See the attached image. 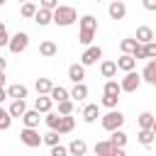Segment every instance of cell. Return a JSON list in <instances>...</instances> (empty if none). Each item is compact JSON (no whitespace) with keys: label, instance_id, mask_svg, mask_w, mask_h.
Instances as JSON below:
<instances>
[{"label":"cell","instance_id":"1","mask_svg":"<svg viewBox=\"0 0 156 156\" xmlns=\"http://www.w3.org/2000/svg\"><path fill=\"white\" fill-rule=\"evenodd\" d=\"M78 24H80V34H78V41L88 49V46H93V39H95V32H98V20L93 17V15H83L80 20H78Z\"/></svg>","mask_w":156,"mask_h":156},{"label":"cell","instance_id":"2","mask_svg":"<svg viewBox=\"0 0 156 156\" xmlns=\"http://www.w3.org/2000/svg\"><path fill=\"white\" fill-rule=\"evenodd\" d=\"M76 20H78V12H76V7H71V5H58V7L51 12V22L58 24V27H71Z\"/></svg>","mask_w":156,"mask_h":156},{"label":"cell","instance_id":"3","mask_svg":"<svg viewBox=\"0 0 156 156\" xmlns=\"http://www.w3.org/2000/svg\"><path fill=\"white\" fill-rule=\"evenodd\" d=\"M100 124H102V129H107V132L112 134V132L122 129V124H124V115H122L119 110H110L107 115L100 117Z\"/></svg>","mask_w":156,"mask_h":156},{"label":"cell","instance_id":"4","mask_svg":"<svg viewBox=\"0 0 156 156\" xmlns=\"http://www.w3.org/2000/svg\"><path fill=\"white\" fill-rule=\"evenodd\" d=\"M27 46H29V34H27V32H17V34H12L10 41H7V49H10L12 54H22Z\"/></svg>","mask_w":156,"mask_h":156},{"label":"cell","instance_id":"5","mask_svg":"<svg viewBox=\"0 0 156 156\" xmlns=\"http://www.w3.org/2000/svg\"><path fill=\"white\" fill-rule=\"evenodd\" d=\"M141 85V78H139V73L136 71H132V73H124V78L119 80V90L122 93H136V88Z\"/></svg>","mask_w":156,"mask_h":156},{"label":"cell","instance_id":"6","mask_svg":"<svg viewBox=\"0 0 156 156\" xmlns=\"http://www.w3.org/2000/svg\"><path fill=\"white\" fill-rule=\"evenodd\" d=\"M102 58V49L98 46V44H93V46H88L85 51H83V56H80V66L85 68V66H93V63H98Z\"/></svg>","mask_w":156,"mask_h":156},{"label":"cell","instance_id":"7","mask_svg":"<svg viewBox=\"0 0 156 156\" xmlns=\"http://www.w3.org/2000/svg\"><path fill=\"white\" fill-rule=\"evenodd\" d=\"M20 141H22L24 146H29V149H37V146L41 144V136H39L37 129H22V132H20Z\"/></svg>","mask_w":156,"mask_h":156},{"label":"cell","instance_id":"8","mask_svg":"<svg viewBox=\"0 0 156 156\" xmlns=\"http://www.w3.org/2000/svg\"><path fill=\"white\" fill-rule=\"evenodd\" d=\"M27 85H22V83H15V85H7L5 88V95L10 98V100H24L27 98Z\"/></svg>","mask_w":156,"mask_h":156},{"label":"cell","instance_id":"9","mask_svg":"<svg viewBox=\"0 0 156 156\" xmlns=\"http://www.w3.org/2000/svg\"><path fill=\"white\" fill-rule=\"evenodd\" d=\"M141 80H146L149 85H156V58H149V63H146V68L141 71V76H139Z\"/></svg>","mask_w":156,"mask_h":156},{"label":"cell","instance_id":"10","mask_svg":"<svg viewBox=\"0 0 156 156\" xmlns=\"http://www.w3.org/2000/svg\"><path fill=\"white\" fill-rule=\"evenodd\" d=\"M66 149H68V156H85V154H88V144H85V139H73Z\"/></svg>","mask_w":156,"mask_h":156},{"label":"cell","instance_id":"11","mask_svg":"<svg viewBox=\"0 0 156 156\" xmlns=\"http://www.w3.org/2000/svg\"><path fill=\"white\" fill-rule=\"evenodd\" d=\"M115 66H117V71H124V73H132L134 68H136V61L132 58V56H127V54H122L117 61H115Z\"/></svg>","mask_w":156,"mask_h":156},{"label":"cell","instance_id":"12","mask_svg":"<svg viewBox=\"0 0 156 156\" xmlns=\"http://www.w3.org/2000/svg\"><path fill=\"white\" fill-rule=\"evenodd\" d=\"M134 41H136V44H141V46H144V44H149V41H154V29H151V27H146V24H144V27H139V29H136Z\"/></svg>","mask_w":156,"mask_h":156},{"label":"cell","instance_id":"13","mask_svg":"<svg viewBox=\"0 0 156 156\" xmlns=\"http://www.w3.org/2000/svg\"><path fill=\"white\" fill-rule=\"evenodd\" d=\"M107 12H110V17H112V20H122V17L127 15V5H124V2H119V0H115V2H110Z\"/></svg>","mask_w":156,"mask_h":156},{"label":"cell","instance_id":"14","mask_svg":"<svg viewBox=\"0 0 156 156\" xmlns=\"http://www.w3.org/2000/svg\"><path fill=\"white\" fill-rule=\"evenodd\" d=\"M22 122H24V129H37L39 127V112L37 110H27L22 115Z\"/></svg>","mask_w":156,"mask_h":156},{"label":"cell","instance_id":"15","mask_svg":"<svg viewBox=\"0 0 156 156\" xmlns=\"http://www.w3.org/2000/svg\"><path fill=\"white\" fill-rule=\"evenodd\" d=\"M136 122H139V129H154L156 132V117L151 112H141L136 117Z\"/></svg>","mask_w":156,"mask_h":156},{"label":"cell","instance_id":"16","mask_svg":"<svg viewBox=\"0 0 156 156\" xmlns=\"http://www.w3.org/2000/svg\"><path fill=\"white\" fill-rule=\"evenodd\" d=\"M68 78H71L73 83H83V78H85V68H83L80 63H71V66H68Z\"/></svg>","mask_w":156,"mask_h":156},{"label":"cell","instance_id":"17","mask_svg":"<svg viewBox=\"0 0 156 156\" xmlns=\"http://www.w3.org/2000/svg\"><path fill=\"white\" fill-rule=\"evenodd\" d=\"M24 112H27V102L24 100H12L10 107H7V115L10 117H22Z\"/></svg>","mask_w":156,"mask_h":156},{"label":"cell","instance_id":"18","mask_svg":"<svg viewBox=\"0 0 156 156\" xmlns=\"http://www.w3.org/2000/svg\"><path fill=\"white\" fill-rule=\"evenodd\" d=\"M39 54H41L44 58H51V56H56V54H58V46H56L54 41H49V39H46V41H41V44H39Z\"/></svg>","mask_w":156,"mask_h":156},{"label":"cell","instance_id":"19","mask_svg":"<svg viewBox=\"0 0 156 156\" xmlns=\"http://www.w3.org/2000/svg\"><path fill=\"white\" fill-rule=\"evenodd\" d=\"M100 73H102V78L115 80V76H117V66H115V61H102V63H100Z\"/></svg>","mask_w":156,"mask_h":156},{"label":"cell","instance_id":"20","mask_svg":"<svg viewBox=\"0 0 156 156\" xmlns=\"http://www.w3.org/2000/svg\"><path fill=\"white\" fill-rule=\"evenodd\" d=\"M49 100L51 102H63V100H68V90L63 85H54L51 93H49Z\"/></svg>","mask_w":156,"mask_h":156},{"label":"cell","instance_id":"21","mask_svg":"<svg viewBox=\"0 0 156 156\" xmlns=\"http://www.w3.org/2000/svg\"><path fill=\"white\" fill-rule=\"evenodd\" d=\"M51 105H54V102L49 100V95H39V98L34 100V110H37V112H44V115L51 112Z\"/></svg>","mask_w":156,"mask_h":156},{"label":"cell","instance_id":"22","mask_svg":"<svg viewBox=\"0 0 156 156\" xmlns=\"http://www.w3.org/2000/svg\"><path fill=\"white\" fill-rule=\"evenodd\" d=\"M110 146H115V149H124V144H127V134L122 132V129H117V132H112L110 134Z\"/></svg>","mask_w":156,"mask_h":156},{"label":"cell","instance_id":"23","mask_svg":"<svg viewBox=\"0 0 156 156\" xmlns=\"http://www.w3.org/2000/svg\"><path fill=\"white\" fill-rule=\"evenodd\" d=\"M68 98H73V100H78V102L85 100V98H88V85H85V83H76L73 90L68 93Z\"/></svg>","mask_w":156,"mask_h":156},{"label":"cell","instance_id":"24","mask_svg":"<svg viewBox=\"0 0 156 156\" xmlns=\"http://www.w3.org/2000/svg\"><path fill=\"white\" fill-rule=\"evenodd\" d=\"M98 117H100V107H98V105H85V107H83V119H85L88 124H93Z\"/></svg>","mask_w":156,"mask_h":156},{"label":"cell","instance_id":"25","mask_svg":"<svg viewBox=\"0 0 156 156\" xmlns=\"http://www.w3.org/2000/svg\"><path fill=\"white\" fill-rule=\"evenodd\" d=\"M34 22H37L39 27L51 24V12H46V10H41V7H37V12H34Z\"/></svg>","mask_w":156,"mask_h":156},{"label":"cell","instance_id":"26","mask_svg":"<svg viewBox=\"0 0 156 156\" xmlns=\"http://www.w3.org/2000/svg\"><path fill=\"white\" fill-rule=\"evenodd\" d=\"M34 88H37V93H39V95H49V93H51V88H54V83H51L49 78H37Z\"/></svg>","mask_w":156,"mask_h":156},{"label":"cell","instance_id":"27","mask_svg":"<svg viewBox=\"0 0 156 156\" xmlns=\"http://www.w3.org/2000/svg\"><path fill=\"white\" fill-rule=\"evenodd\" d=\"M119 83L117 80H105V88H102V95H112V98H119Z\"/></svg>","mask_w":156,"mask_h":156},{"label":"cell","instance_id":"28","mask_svg":"<svg viewBox=\"0 0 156 156\" xmlns=\"http://www.w3.org/2000/svg\"><path fill=\"white\" fill-rule=\"evenodd\" d=\"M44 122H46V127H49L51 132H56V134H58V124H61V115H56V112H49V115L44 117Z\"/></svg>","mask_w":156,"mask_h":156},{"label":"cell","instance_id":"29","mask_svg":"<svg viewBox=\"0 0 156 156\" xmlns=\"http://www.w3.org/2000/svg\"><path fill=\"white\" fill-rule=\"evenodd\" d=\"M154 136H156L154 129H139V144L141 146H151L154 144Z\"/></svg>","mask_w":156,"mask_h":156},{"label":"cell","instance_id":"30","mask_svg":"<svg viewBox=\"0 0 156 156\" xmlns=\"http://www.w3.org/2000/svg\"><path fill=\"white\" fill-rule=\"evenodd\" d=\"M73 127H76V119L68 115V117H61V124H58V134H68V132H73Z\"/></svg>","mask_w":156,"mask_h":156},{"label":"cell","instance_id":"31","mask_svg":"<svg viewBox=\"0 0 156 156\" xmlns=\"http://www.w3.org/2000/svg\"><path fill=\"white\" fill-rule=\"evenodd\" d=\"M110 151H112V146H110L107 139H102V141L95 144V156H110Z\"/></svg>","mask_w":156,"mask_h":156},{"label":"cell","instance_id":"32","mask_svg":"<svg viewBox=\"0 0 156 156\" xmlns=\"http://www.w3.org/2000/svg\"><path fill=\"white\" fill-rule=\"evenodd\" d=\"M119 49H122V54L132 56L134 49H136V41H134V39H122V41H119Z\"/></svg>","mask_w":156,"mask_h":156},{"label":"cell","instance_id":"33","mask_svg":"<svg viewBox=\"0 0 156 156\" xmlns=\"http://www.w3.org/2000/svg\"><path fill=\"white\" fill-rule=\"evenodd\" d=\"M73 112V102L71 100H63V102H58V112L56 115H61V117H68Z\"/></svg>","mask_w":156,"mask_h":156},{"label":"cell","instance_id":"34","mask_svg":"<svg viewBox=\"0 0 156 156\" xmlns=\"http://www.w3.org/2000/svg\"><path fill=\"white\" fill-rule=\"evenodd\" d=\"M34 12H37V5H34V2H24V5L20 7V15H22V17H34Z\"/></svg>","mask_w":156,"mask_h":156},{"label":"cell","instance_id":"35","mask_svg":"<svg viewBox=\"0 0 156 156\" xmlns=\"http://www.w3.org/2000/svg\"><path fill=\"white\" fill-rule=\"evenodd\" d=\"M58 139H61V134H56V132H49L46 136H41V144H49V146H58Z\"/></svg>","mask_w":156,"mask_h":156},{"label":"cell","instance_id":"36","mask_svg":"<svg viewBox=\"0 0 156 156\" xmlns=\"http://www.w3.org/2000/svg\"><path fill=\"white\" fill-rule=\"evenodd\" d=\"M10 124H12V117L7 115V110H2V112H0V132L10 129Z\"/></svg>","mask_w":156,"mask_h":156},{"label":"cell","instance_id":"37","mask_svg":"<svg viewBox=\"0 0 156 156\" xmlns=\"http://www.w3.org/2000/svg\"><path fill=\"white\" fill-rule=\"evenodd\" d=\"M105 107H110V110H115L117 107V102H119V98H112V95H102V100H100Z\"/></svg>","mask_w":156,"mask_h":156},{"label":"cell","instance_id":"38","mask_svg":"<svg viewBox=\"0 0 156 156\" xmlns=\"http://www.w3.org/2000/svg\"><path fill=\"white\" fill-rule=\"evenodd\" d=\"M41 10H46V12H54L56 7H58V2L56 0H41V5H39Z\"/></svg>","mask_w":156,"mask_h":156},{"label":"cell","instance_id":"39","mask_svg":"<svg viewBox=\"0 0 156 156\" xmlns=\"http://www.w3.org/2000/svg\"><path fill=\"white\" fill-rule=\"evenodd\" d=\"M144 54H146V58H156V44L154 41L144 44Z\"/></svg>","mask_w":156,"mask_h":156},{"label":"cell","instance_id":"40","mask_svg":"<svg viewBox=\"0 0 156 156\" xmlns=\"http://www.w3.org/2000/svg\"><path fill=\"white\" fill-rule=\"evenodd\" d=\"M7 41H10V34H7V27L0 22V46H7Z\"/></svg>","mask_w":156,"mask_h":156},{"label":"cell","instance_id":"41","mask_svg":"<svg viewBox=\"0 0 156 156\" xmlns=\"http://www.w3.org/2000/svg\"><path fill=\"white\" fill-rule=\"evenodd\" d=\"M51 156H68V149L61 146V144L58 146H51Z\"/></svg>","mask_w":156,"mask_h":156},{"label":"cell","instance_id":"42","mask_svg":"<svg viewBox=\"0 0 156 156\" xmlns=\"http://www.w3.org/2000/svg\"><path fill=\"white\" fill-rule=\"evenodd\" d=\"M7 95H5V73H0V102H5Z\"/></svg>","mask_w":156,"mask_h":156},{"label":"cell","instance_id":"43","mask_svg":"<svg viewBox=\"0 0 156 156\" xmlns=\"http://www.w3.org/2000/svg\"><path fill=\"white\" fill-rule=\"evenodd\" d=\"M144 7H146V10H151V12H154V10H156V2H154V0H144Z\"/></svg>","mask_w":156,"mask_h":156},{"label":"cell","instance_id":"44","mask_svg":"<svg viewBox=\"0 0 156 156\" xmlns=\"http://www.w3.org/2000/svg\"><path fill=\"white\" fill-rule=\"evenodd\" d=\"M110 156H127V154H124V149H115V146H112V151H110Z\"/></svg>","mask_w":156,"mask_h":156},{"label":"cell","instance_id":"45","mask_svg":"<svg viewBox=\"0 0 156 156\" xmlns=\"http://www.w3.org/2000/svg\"><path fill=\"white\" fill-rule=\"evenodd\" d=\"M5 66H7V61H5L2 56H0V73H5Z\"/></svg>","mask_w":156,"mask_h":156},{"label":"cell","instance_id":"46","mask_svg":"<svg viewBox=\"0 0 156 156\" xmlns=\"http://www.w3.org/2000/svg\"><path fill=\"white\" fill-rule=\"evenodd\" d=\"M0 5H2V0H0Z\"/></svg>","mask_w":156,"mask_h":156},{"label":"cell","instance_id":"47","mask_svg":"<svg viewBox=\"0 0 156 156\" xmlns=\"http://www.w3.org/2000/svg\"><path fill=\"white\" fill-rule=\"evenodd\" d=\"M0 112H2V107H0Z\"/></svg>","mask_w":156,"mask_h":156}]
</instances>
